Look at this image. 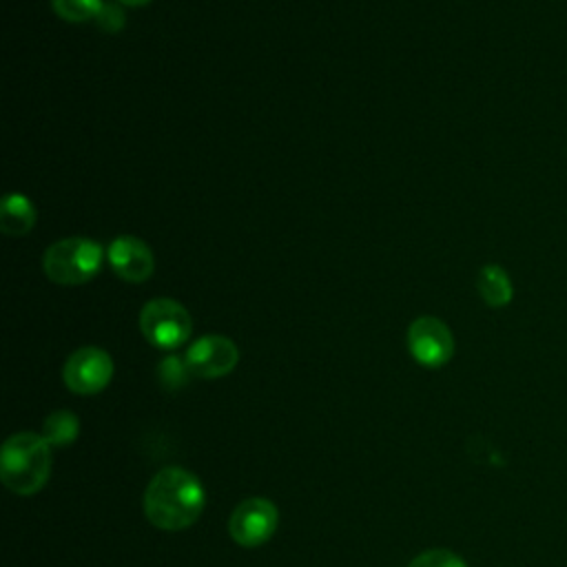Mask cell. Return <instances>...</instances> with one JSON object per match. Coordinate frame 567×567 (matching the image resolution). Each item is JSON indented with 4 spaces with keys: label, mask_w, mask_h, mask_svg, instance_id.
<instances>
[{
    "label": "cell",
    "mask_w": 567,
    "mask_h": 567,
    "mask_svg": "<svg viewBox=\"0 0 567 567\" xmlns=\"http://www.w3.org/2000/svg\"><path fill=\"white\" fill-rule=\"evenodd\" d=\"M204 503L206 494L199 478L184 467L159 470L144 494L146 518L164 532L190 527L199 518Z\"/></svg>",
    "instance_id": "1"
},
{
    "label": "cell",
    "mask_w": 567,
    "mask_h": 567,
    "mask_svg": "<svg viewBox=\"0 0 567 567\" xmlns=\"http://www.w3.org/2000/svg\"><path fill=\"white\" fill-rule=\"evenodd\" d=\"M51 472V445L44 436L33 432H18L7 439L0 454L2 483L20 494L31 496L40 492Z\"/></svg>",
    "instance_id": "2"
},
{
    "label": "cell",
    "mask_w": 567,
    "mask_h": 567,
    "mask_svg": "<svg viewBox=\"0 0 567 567\" xmlns=\"http://www.w3.org/2000/svg\"><path fill=\"white\" fill-rule=\"evenodd\" d=\"M104 264L102 244L86 237H66L51 244L44 252V275L62 286L91 281Z\"/></svg>",
    "instance_id": "3"
},
{
    "label": "cell",
    "mask_w": 567,
    "mask_h": 567,
    "mask_svg": "<svg viewBox=\"0 0 567 567\" xmlns=\"http://www.w3.org/2000/svg\"><path fill=\"white\" fill-rule=\"evenodd\" d=\"M140 330L144 339L162 350H173L188 341L193 319L188 310L175 299H151L140 312Z\"/></svg>",
    "instance_id": "4"
},
{
    "label": "cell",
    "mask_w": 567,
    "mask_h": 567,
    "mask_svg": "<svg viewBox=\"0 0 567 567\" xmlns=\"http://www.w3.org/2000/svg\"><path fill=\"white\" fill-rule=\"evenodd\" d=\"M279 512L272 501L252 496L241 501L228 520V532L233 540L241 547H259L264 545L277 529Z\"/></svg>",
    "instance_id": "5"
},
{
    "label": "cell",
    "mask_w": 567,
    "mask_h": 567,
    "mask_svg": "<svg viewBox=\"0 0 567 567\" xmlns=\"http://www.w3.org/2000/svg\"><path fill=\"white\" fill-rule=\"evenodd\" d=\"M408 348L416 363L441 368L454 354V337L436 317H419L408 328Z\"/></svg>",
    "instance_id": "6"
},
{
    "label": "cell",
    "mask_w": 567,
    "mask_h": 567,
    "mask_svg": "<svg viewBox=\"0 0 567 567\" xmlns=\"http://www.w3.org/2000/svg\"><path fill=\"white\" fill-rule=\"evenodd\" d=\"M64 383L75 394H95L104 390L113 377L111 354L95 346L75 350L64 363Z\"/></svg>",
    "instance_id": "7"
},
{
    "label": "cell",
    "mask_w": 567,
    "mask_h": 567,
    "mask_svg": "<svg viewBox=\"0 0 567 567\" xmlns=\"http://www.w3.org/2000/svg\"><path fill=\"white\" fill-rule=\"evenodd\" d=\"M239 361V350L235 341L221 334H204L190 343L186 352V365L195 377L219 379L235 370Z\"/></svg>",
    "instance_id": "8"
},
{
    "label": "cell",
    "mask_w": 567,
    "mask_h": 567,
    "mask_svg": "<svg viewBox=\"0 0 567 567\" xmlns=\"http://www.w3.org/2000/svg\"><path fill=\"white\" fill-rule=\"evenodd\" d=\"M106 261L111 270L131 284L146 281L155 270V259L151 248L131 235L115 237L106 248Z\"/></svg>",
    "instance_id": "9"
},
{
    "label": "cell",
    "mask_w": 567,
    "mask_h": 567,
    "mask_svg": "<svg viewBox=\"0 0 567 567\" xmlns=\"http://www.w3.org/2000/svg\"><path fill=\"white\" fill-rule=\"evenodd\" d=\"M35 224V208L33 204L20 195L11 193L0 204V230L9 237L27 235Z\"/></svg>",
    "instance_id": "10"
},
{
    "label": "cell",
    "mask_w": 567,
    "mask_h": 567,
    "mask_svg": "<svg viewBox=\"0 0 567 567\" xmlns=\"http://www.w3.org/2000/svg\"><path fill=\"white\" fill-rule=\"evenodd\" d=\"M478 292L483 297V301L492 308H503L512 301L514 297V286L512 279L507 275L505 268H501L498 264H487L481 268L478 279H476Z\"/></svg>",
    "instance_id": "11"
},
{
    "label": "cell",
    "mask_w": 567,
    "mask_h": 567,
    "mask_svg": "<svg viewBox=\"0 0 567 567\" xmlns=\"http://www.w3.org/2000/svg\"><path fill=\"white\" fill-rule=\"evenodd\" d=\"M78 432H80L78 416L69 410H58L47 416L42 436L51 447H64L78 439Z\"/></svg>",
    "instance_id": "12"
},
{
    "label": "cell",
    "mask_w": 567,
    "mask_h": 567,
    "mask_svg": "<svg viewBox=\"0 0 567 567\" xmlns=\"http://www.w3.org/2000/svg\"><path fill=\"white\" fill-rule=\"evenodd\" d=\"M53 11L66 22L95 20L104 7L102 0H51Z\"/></svg>",
    "instance_id": "13"
},
{
    "label": "cell",
    "mask_w": 567,
    "mask_h": 567,
    "mask_svg": "<svg viewBox=\"0 0 567 567\" xmlns=\"http://www.w3.org/2000/svg\"><path fill=\"white\" fill-rule=\"evenodd\" d=\"M408 567H467L461 556L450 549H430L419 554Z\"/></svg>",
    "instance_id": "14"
},
{
    "label": "cell",
    "mask_w": 567,
    "mask_h": 567,
    "mask_svg": "<svg viewBox=\"0 0 567 567\" xmlns=\"http://www.w3.org/2000/svg\"><path fill=\"white\" fill-rule=\"evenodd\" d=\"M95 20H97V24L102 27V31H109V33L120 31V29L124 27V22H126L124 11H122L120 7H115V4H104L102 11H100V16H97Z\"/></svg>",
    "instance_id": "15"
},
{
    "label": "cell",
    "mask_w": 567,
    "mask_h": 567,
    "mask_svg": "<svg viewBox=\"0 0 567 567\" xmlns=\"http://www.w3.org/2000/svg\"><path fill=\"white\" fill-rule=\"evenodd\" d=\"M115 2H120L122 7H142V4H148L151 0H115Z\"/></svg>",
    "instance_id": "16"
}]
</instances>
